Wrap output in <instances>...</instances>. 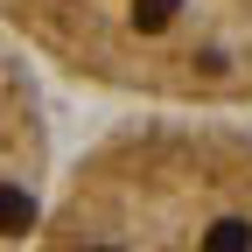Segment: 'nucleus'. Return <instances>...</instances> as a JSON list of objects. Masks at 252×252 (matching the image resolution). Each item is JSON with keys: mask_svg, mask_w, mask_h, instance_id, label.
I'll use <instances>...</instances> for the list:
<instances>
[{"mask_svg": "<svg viewBox=\"0 0 252 252\" xmlns=\"http://www.w3.org/2000/svg\"><path fill=\"white\" fill-rule=\"evenodd\" d=\"M28 252H252V119L147 105L91 133Z\"/></svg>", "mask_w": 252, "mask_h": 252, "instance_id": "obj_1", "label": "nucleus"}, {"mask_svg": "<svg viewBox=\"0 0 252 252\" xmlns=\"http://www.w3.org/2000/svg\"><path fill=\"white\" fill-rule=\"evenodd\" d=\"M0 28L91 91L252 119V0H0Z\"/></svg>", "mask_w": 252, "mask_h": 252, "instance_id": "obj_2", "label": "nucleus"}, {"mask_svg": "<svg viewBox=\"0 0 252 252\" xmlns=\"http://www.w3.org/2000/svg\"><path fill=\"white\" fill-rule=\"evenodd\" d=\"M56 189V147H49V112L28 49L0 28V252H28L42 210Z\"/></svg>", "mask_w": 252, "mask_h": 252, "instance_id": "obj_3", "label": "nucleus"}]
</instances>
